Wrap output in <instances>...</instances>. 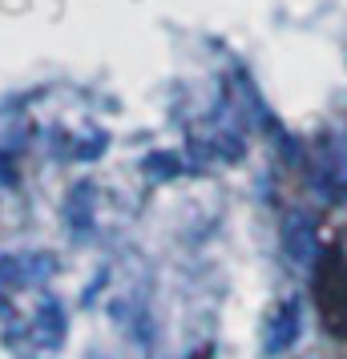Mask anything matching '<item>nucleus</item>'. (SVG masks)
I'll use <instances>...</instances> for the list:
<instances>
[{"mask_svg": "<svg viewBox=\"0 0 347 359\" xmlns=\"http://www.w3.org/2000/svg\"><path fill=\"white\" fill-rule=\"evenodd\" d=\"M315 307L327 335L347 339V255L327 250L315 266Z\"/></svg>", "mask_w": 347, "mask_h": 359, "instance_id": "nucleus-1", "label": "nucleus"}, {"mask_svg": "<svg viewBox=\"0 0 347 359\" xmlns=\"http://www.w3.org/2000/svg\"><path fill=\"white\" fill-rule=\"evenodd\" d=\"M295 335H299V303H283V307L275 311L271 327H266V351H271V355L287 351V347L295 343Z\"/></svg>", "mask_w": 347, "mask_h": 359, "instance_id": "nucleus-2", "label": "nucleus"}, {"mask_svg": "<svg viewBox=\"0 0 347 359\" xmlns=\"http://www.w3.org/2000/svg\"><path fill=\"white\" fill-rule=\"evenodd\" d=\"M202 359H206V355H202Z\"/></svg>", "mask_w": 347, "mask_h": 359, "instance_id": "nucleus-3", "label": "nucleus"}]
</instances>
